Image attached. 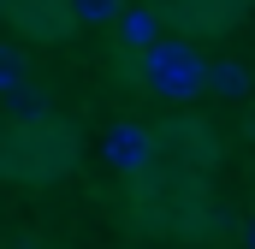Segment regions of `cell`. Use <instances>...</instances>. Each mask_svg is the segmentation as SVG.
Masks as SVG:
<instances>
[{"mask_svg":"<svg viewBox=\"0 0 255 249\" xmlns=\"http://www.w3.org/2000/svg\"><path fill=\"white\" fill-rule=\"evenodd\" d=\"M154 154H160V142H154V130L136 119H119L107 136H101V160L113 166V172H125V178H142L148 166H154Z\"/></svg>","mask_w":255,"mask_h":249,"instance_id":"2","label":"cell"},{"mask_svg":"<svg viewBox=\"0 0 255 249\" xmlns=\"http://www.w3.org/2000/svg\"><path fill=\"white\" fill-rule=\"evenodd\" d=\"M18 83H30V54L18 42H0V95H12Z\"/></svg>","mask_w":255,"mask_h":249,"instance_id":"6","label":"cell"},{"mask_svg":"<svg viewBox=\"0 0 255 249\" xmlns=\"http://www.w3.org/2000/svg\"><path fill=\"white\" fill-rule=\"evenodd\" d=\"M202 89H214L220 101H244V95L255 89V77H250L244 60H214L208 71H202Z\"/></svg>","mask_w":255,"mask_h":249,"instance_id":"4","label":"cell"},{"mask_svg":"<svg viewBox=\"0 0 255 249\" xmlns=\"http://www.w3.org/2000/svg\"><path fill=\"white\" fill-rule=\"evenodd\" d=\"M65 12H71V24H113L125 12V0H65Z\"/></svg>","mask_w":255,"mask_h":249,"instance_id":"7","label":"cell"},{"mask_svg":"<svg viewBox=\"0 0 255 249\" xmlns=\"http://www.w3.org/2000/svg\"><path fill=\"white\" fill-rule=\"evenodd\" d=\"M113 24H119V42L136 48V54H148V48L160 42V12H154V6H125Z\"/></svg>","mask_w":255,"mask_h":249,"instance_id":"3","label":"cell"},{"mask_svg":"<svg viewBox=\"0 0 255 249\" xmlns=\"http://www.w3.org/2000/svg\"><path fill=\"white\" fill-rule=\"evenodd\" d=\"M6 107H12V119H18V124H36V119H48V89L30 77V83H18V89L6 95Z\"/></svg>","mask_w":255,"mask_h":249,"instance_id":"5","label":"cell"},{"mask_svg":"<svg viewBox=\"0 0 255 249\" xmlns=\"http://www.w3.org/2000/svg\"><path fill=\"white\" fill-rule=\"evenodd\" d=\"M202 71H208V60L196 54L190 42L160 36V42L142 54V89L160 95V101H196V95H202Z\"/></svg>","mask_w":255,"mask_h":249,"instance_id":"1","label":"cell"},{"mask_svg":"<svg viewBox=\"0 0 255 249\" xmlns=\"http://www.w3.org/2000/svg\"><path fill=\"white\" fill-rule=\"evenodd\" d=\"M0 6H6V0H0Z\"/></svg>","mask_w":255,"mask_h":249,"instance_id":"9","label":"cell"},{"mask_svg":"<svg viewBox=\"0 0 255 249\" xmlns=\"http://www.w3.org/2000/svg\"><path fill=\"white\" fill-rule=\"evenodd\" d=\"M244 249H255V208L244 214Z\"/></svg>","mask_w":255,"mask_h":249,"instance_id":"8","label":"cell"}]
</instances>
